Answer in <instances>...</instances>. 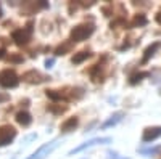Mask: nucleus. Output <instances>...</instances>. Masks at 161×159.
<instances>
[{
    "instance_id": "f257e3e1",
    "label": "nucleus",
    "mask_w": 161,
    "mask_h": 159,
    "mask_svg": "<svg viewBox=\"0 0 161 159\" xmlns=\"http://www.w3.org/2000/svg\"><path fill=\"white\" fill-rule=\"evenodd\" d=\"M95 31L93 24H79L71 31V42H82L87 37H90Z\"/></svg>"
},
{
    "instance_id": "f03ea898",
    "label": "nucleus",
    "mask_w": 161,
    "mask_h": 159,
    "mask_svg": "<svg viewBox=\"0 0 161 159\" xmlns=\"http://www.w3.org/2000/svg\"><path fill=\"white\" fill-rule=\"evenodd\" d=\"M31 34H32V23H28V26L24 29L15 31L11 37H13V40H15L16 45H26L31 39Z\"/></svg>"
},
{
    "instance_id": "7ed1b4c3",
    "label": "nucleus",
    "mask_w": 161,
    "mask_h": 159,
    "mask_svg": "<svg viewBox=\"0 0 161 159\" xmlns=\"http://www.w3.org/2000/svg\"><path fill=\"white\" fill-rule=\"evenodd\" d=\"M19 82V79L16 76L15 71H11V69H5L0 72V85L5 87V88H13V87H16Z\"/></svg>"
},
{
    "instance_id": "20e7f679",
    "label": "nucleus",
    "mask_w": 161,
    "mask_h": 159,
    "mask_svg": "<svg viewBox=\"0 0 161 159\" xmlns=\"http://www.w3.org/2000/svg\"><path fill=\"white\" fill-rule=\"evenodd\" d=\"M15 137H16L15 127H11V125H2L0 127V146L8 145Z\"/></svg>"
},
{
    "instance_id": "39448f33",
    "label": "nucleus",
    "mask_w": 161,
    "mask_h": 159,
    "mask_svg": "<svg viewBox=\"0 0 161 159\" xmlns=\"http://www.w3.org/2000/svg\"><path fill=\"white\" fill-rule=\"evenodd\" d=\"M57 141H52V143H47V145H44L42 148H39L31 157H28V159H44L45 157V154H48V153H52L53 150L57 148Z\"/></svg>"
},
{
    "instance_id": "423d86ee",
    "label": "nucleus",
    "mask_w": 161,
    "mask_h": 159,
    "mask_svg": "<svg viewBox=\"0 0 161 159\" xmlns=\"http://www.w3.org/2000/svg\"><path fill=\"white\" fill-rule=\"evenodd\" d=\"M23 79H24L26 82H29V84H40V82L47 81V77L42 76L39 71H28V72L23 76Z\"/></svg>"
},
{
    "instance_id": "0eeeda50",
    "label": "nucleus",
    "mask_w": 161,
    "mask_h": 159,
    "mask_svg": "<svg viewBox=\"0 0 161 159\" xmlns=\"http://www.w3.org/2000/svg\"><path fill=\"white\" fill-rule=\"evenodd\" d=\"M158 137H161V127H150V129H145L142 140L143 141H153Z\"/></svg>"
},
{
    "instance_id": "6e6552de",
    "label": "nucleus",
    "mask_w": 161,
    "mask_h": 159,
    "mask_svg": "<svg viewBox=\"0 0 161 159\" xmlns=\"http://www.w3.org/2000/svg\"><path fill=\"white\" fill-rule=\"evenodd\" d=\"M108 141H111V140H110V138H93V140H89V141H86L84 145H80V146L74 148V150L71 151V154L79 153V151H82V150H86V148H90V146H93V145H97V143H108Z\"/></svg>"
},
{
    "instance_id": "1a4fd4ad",
    "label": "nucleus",
    "mask_w": 161,
    "mask_h": 159,
    "mask_svg": "<svg viewBox=\"0 0 161 159\" xmlns=\"http://www.w3.org/2000/svg\"><path fill=\"white\" fill-rule=\"evenodd\" d=\"M16 122L26 127V125H29V124L32 122V117H31V114H29V113H26V111H19V113L16 114Z\"/></svg>"
},
{
    "instance_id": "9d476101",
    "label": "nucleus",
    "mask_w": 161,
    "mask_h": 159,
    "mask_svg": "<svg viewBox=\"0 0 161 159\" xmlns=\"http://www.w3.org/2000/svg\"><path fill=\"white\" fill-rule=\"evenodd\" d=\"M159 42H155V44H152L150 47H147V50H145V55H143V60H142V63H147L150 60V56H153L155 55V51L159 48Z\"/></svg>"
},
{
    "instance_id": "9b49d317",
    "label": "nucleus",
    "mask_w": 161,
    "mask_h": 159,
    "mask_svg": "<svg viewBox=\"0 0 161 159\" xmlns=\"http://www.w3.org/2000/svg\"><path fill=\"white\" fill-rule=\"evenodd\" d=\"M77 117H69L66 122H63V125H61V132H71V130H74L76 127H77Z\"/></svg>"
},
{
    "instance_id": "f8f14e48",
    "label": "nucleus",
    "mask_w": 161,
    "mask_h": 159,
    "mask_svg": "<svg viewBox=\"0 0 161 159\" xmlns=\"http://www.w3.org/2000/svg\"><path fill=\"white\" fill-rule=\"evenodd\" d=\"M90 56V53L89 51H79V53H76V55L73 56V64H79V63H82V61H86L87 58Z\"/></svg>"
},
{
    "instance_id": "ddd939ff",
    "label": "nucleus",
    "mask_w": 161,
    "mask_h": 159,
    "mask_svg": "<svg viewBox=\"0 0 161 159\" xmlns=\"http://www.w3.org/2000/svg\"><path fill=\"white\" fill-rule=\"evenodd\" d=\"M123 113H116V114H113L110 119H108V121H106L105 124H103V127L106 129V127H111V125H114V124H118L119 121H121V119H123Z\"/></svg>"
},
{
    "instance_id": "4468645a",
    "label": "nucleus",
    "mask_w": 161,
    "mask_h": 159,
    "mask_svg": "<svg viewBox=\"0 0 161 159\" xmlns=\"http://www.w3.org/2000/svg\"><path fill=\"white\" fill-rule=\"evenodd\" d=\"M147 24V18L143 15H137L132 21V26H145Z\"/></svg>"
},
{
    "instance_id": "2eb2a0df",
    "label": "nucleus",
    "mask_w": 161,
    "mask_h": 159,
    "mask_svg": "<svg viewBox=\"0 0 161 159\" xmlns=\"http://www.w3.org/2000/svg\"><path fill=\"white\" fill-rule=\"evenodd\" d=\"M47 97L52 98V100H55V101L63 98V95L60 93V92H57V90H47Z\"/></svg>"
},
{
    "instance_id": "dca6fc26",
    "label": "nucleus",
    "mask_w": 161,
    "mask_h": 159,
    "mask_svg": "<svg viewBox=\"0 0 161 159\" xmlns=\"http://www.w3.org/2000/svg\"><path fill=\"white\" fill-rule=\"evenodd\" d=\"M71 48V44H64V45H60L57 50H55V55H64L66 51Z\"/></svg>"
},
{
    "instance_id": "f3484780",
    "label": "nucleus",
    "mask_w": 161,
    "mask_h": 159,
    "mask_svg": "<svg viewBox=\"0 0 161 159\" xmlns=\"http://www.w3.org/2000/svg\"><path fill=\"white\" fill-rule=\"evenodd\" d=\"M145 76H148V74H147V72H140V74L132 76V77H130V84H137V82H140V81H142V77H145Z\"/></svg>"
},
{
    "instance_id": "a211bd4d",
    "label": "nucleus",
    "mask_w": 161,
    "mask_h": 159,
    "mask_svg": "<svg viewBox=\"0 0 161 159\" xmlns=\"http://www.w3.org/2000/svg\"><path fill=\"white\" fill-rule=\"evenodd\" d=\"M161 148L159 146H156V148H148V150H140V153H143V154H155V153H158Z\"/></svg>"
},
{
    "instance_id": "6ab92c4d",
    "label": "nucleus",
    "mask_w": 161,
    "mask_h": 159,
    "mask_svg": "<svg viewBox=\"0 0 161 159\" xmlns=\"http://www.w3.org/2000/svg\"><path fill=\"white\" fill-rule=\"evenodd\" d=\"M8 61H11V63H23V56H19V55H10Z\"/></svg>"
},
{
    "instance_id": "aec40b11",
    "label": "nucleus",
    "mask_w": 161,
    "mask_h": 159,
    "mask_svg": "<svg viewBox=\"0 0 161 159\" xmlns=\"http://www.w3.org/2000/svg\"><path fill=\"white\" fill-rule=\"evenodd\" d=\"M8 100V95H5V93H0V101H7Z\"/></svg>"
},
{
    "instance_id": "412c9836",
    "label": "nucleus",
    "mask_w": 161,
    "mask_h": 159,
    "mask_svg": "<svg viewBox=\"0 0 161 159\" xmlns=\"http://www.w3.org/2000/svg\"><path fill=\"white\" fill-rule=\"evenodd\" d=\"M52 64H53V60H47V63H45L47 68H52Z\"/></svg>"
},
{
    "instance_id": "4be33fe9",
    "label": "nucleus",
    "mask_w": 161,
    "mask_h": 159,
    "mask_svg": "<svg viewBox=\"0 0 161 159\" xmlns=\"http://www.w3.org/2000/svg\"><path fill=\"white\" fill-rule=\"evenodd\" d=\"M3 56H5V50H3V48H0V60H2Z\"/></svg>"
},
{
    "instance_id": "5701e85b",
    "label": "nucleus",
    "mask_w": 161,
    "mask_h": 159,
    "mask_svg": "<svg viewBox=\"0 0 161 159\" xmlns=\"http://www.w3.org/2000/svg\"><path fill=\"white\" fill-rule=\"evenodd\" d=\"M0 18H2V8H0Z\"/></svg>"
}]
</instances>
